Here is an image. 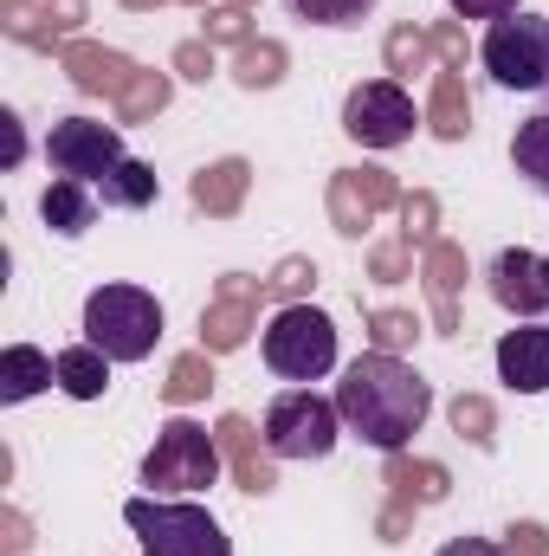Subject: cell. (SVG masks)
I'll return each instance as SVG.
<instances>
[{
    "label": "cell",
    "mask_w": 549,
    "mask_h": 556,
    "mask_svg": "<svg viewBox=\"0 0 549 556\" xmlns=\"http://www.w3.org/2000/svg\"><path fill=\"white\" fill-rule=\"evenodd\" d=\"M336 415L349 420V433H362L369 446L382 453H401L413 433L433 415V389L420 382V369L388 356V350H369L343 369L336 382Z\"/></svg>",
    "instance_id": "1"
},
{
    "label": "cell",
    "mask_w": 549,
    "mask_h": 556,
    "mask_svg": "<svg viewBox=\"0 0 549 556\" xmlns=\"http://www.w3.org/2000/svg\"><path fill=\"white\" fill-rule=\"evenodd\" d=\"M85 343H98L111 363H142L162 343V304L142 285H104L85 298Z\"/></svg>",
    "instance_id": "2"
},
{
    "label": "cell",
    "mask_w": 549,
    "mask_h": 556,
    "mask_svg": "<svg viewBox=\"0 0 549 556\" xmlns=\"http://www.w3.org/2000/svg\"><path fill=\"white\" fill-rule=\"evenodd\" d=\"M124 525L142 538V556H233L227 531L214 525V511H201L188 498L142 492V498L124 505Z\"/></svg>",
    "instance_id": "3"
},
{
    "label": "cell",
    "mask_w": 549,
    "mask_h": 556,
    "mask_svg": "<svg viewBox=\"0 0 549 556\" xmlns=\"http://www.w3.org/2000/svg\"><path fill=\"white\" fill-rule=\"evenodd\" d=\"M220 440L207 433V427H194V420H168L162 433H155V446H149V459H142V485L155 492V498H175V492H207L214 479H220Z\"/></svg>",
    "instance_id": "4"
},
{
    "label": "cell",
    "mask_w": 549,
    "mask_h": 556,
    "mask_svg": "<svg viewBox=\"0 0 549 556\" xmlns=\"http://www.w3.org/2000/svg\"><path fill=\"white\" fill-rule=\"evenodd\" d=\"M266 363L284 382H317L336 369V324L310 304H284L266 324Z\"/></svg>",
    "instance_id": "5"
},
{
    "label": "cell",
    "mask_w": 549,
    "mask_h": 556,
    "mask_svg": "<svg viewBox=\"0 0 549 556\" xmlns=\"http://www.w3.org/2000/svg\"><path fill=\"white\" fill-rule=\"evenodd\" d=\"M478 59H485V72L505 91H537V85H549V20H537V13L491 20Z\"/></svg>",
    "instance_id": "6"
},
{
    "label": "cell",
    "mask_w": 549,
    "mask_h": 556,
    "mask_svg": "<svg viewBox=\"0 0 549 556\" xmlns=\"http://www.w3.org/2000/svg\"><path fill=\"white\" fill-rule=\"evenodd\" d=\"M336 427H343L336 402H323L310 389H291V395H278L266 408V453H278V459H323L336 446Z\"/></svg>",
    "instance_id": "7"
},
{
    "label": "cell",
    "mask_w": 549,
    "mask_h": 556,
    "mask_svg": "<svg viewBox=\"0 0 549 556\" xmlns=\"http://www.w3.org/2000/svg\"><path fill=\"white\" fill-rule=\"evenodd\" d=\"M413 124H420V111H413V98L395 78H369L343 104V130L362 142V149H395V142L413 137Z\"/></svg>",
    "instance_id": "8"
},
{
    "label": "cell",
    "mask_w": 549,
    "mask_h": 556,
    "mask_svg": "<svg viewBox=\"0 0 549 556\" xmlns=\"http://www.w3.org/2000/svg\"><path fill=\"white\" fill-rule=\"evenodd\" d=\"M46 162H52L65 181H104V175L124 162V137H117V124L65 117V124H52V137H46Z\"/></svg>",
    "instance_id": "9"
},
{
    "label": "cell",
    "mask_w": 549,
    "mask_h": 556,
    "mask_svg": "<svg viewBox=\"0 0 549 556\" xmlns=\"http://www.w3.org/2000/svg\"><path fill=\"white\" fill-rule=\"evenodd\" d=\"M388 207H401V188H395L388 168H343L330 181V220L349 240H362L375 227V214H388Z\"/></svg>",
    "instance_id": "10"
},
{
    "label": "cell",
    "mask_w": 549,
    "mask_h": 556,
    "mask_svg": "<svg viewBox=\"0 0 549 556\" xmlns=\"http://www.w3.org/2000/svg\"><path fill=\"white\" fill-rule=\"evenodd\" d=\"M491 298H498L505 311H518V317L549 311V260L531 253V247L498 253V260H491Z\"/></svg>",
    "instance_id": "11"
},
{
    "label": "cell",
    "mask_w": 549,
    "mask_h": 556,
    "mask_svg": "<svg viewBox=\"0 0 549 556\" xmlns=\"http://www.w3.org/2000/svg\"><path fill=\"white\" fill-rule=\"evenodd\" d=\"M59 65H65V78H72L78 91H91V98H124V91L137 85V65H130L124 52L98 46V39H65V46H59Z\"/></svg>",
    "instance_id": "12"
},
{
    "label": "cell",
    "mask_w": 549,
    "mask_h": 556,
    "mask_svg": "<svg viewBox=\"0 0 549 556\" xmlns=\"http://www.w3.org/2000/svg\"><path fill=\"white\" fill-rule=\"evenodd\" d=\"M85 0H7L0 7V26L26 46H65L78 26H85Z\"/></svg>",
    "instance_id": "13"
},
{
    "label": "cell",
    "mask_w": 549,
    "mask_h": 556,
    "mask_svg": "<svg viewBox=\"0 0 549 556\" xmlns=\"http://www.w3.org/2000/svg\"><path fill=\"white\" fill-rule=\"evenodd\" d=\"M420 278H426V298H433V330L452 337L459 330V285H465V247L452 240H433L420 253Z\"/></svg>",
    "instance_id": "14"
},
{
    "label": "cell",
    "mask_w": 549,
    "mask_h": 556,
    "mask_svg": "<svg viewBox=\"0 0 549 556\" xmlns=\"http://www.w3.org/2000/svg\"><path fill=\"white\" fill-rule=\"evenodd\" d=\"M498 376H505L518 395H544L549 389V324L505 330V343H498Z\"/></svg>",
    "instance_id": "15"
},
{
    "label": "cell",
    "mask_w": 549,
    "mask_h": 556,
    "mask_svg": "<svg viewBox=\"0 0 549 556\" xmlns=\"http://www.w3.org/2000/svg\"><path fill=\"white\" fill-rule=\"evenodd\" d=\"M214 440H220V453L233 459V479H240V492H272L278 485V472H272V459L278 453H259V427L246 415H227L220 427H214Z\"/></svg>",
    "instance_id": "16"
},
{
    "label": "cell",
    "mask_w": 549,
    "mask_h": 556,
    "mask_svg": "<svg viewBox=\"0 0 549 556\" xmlns=\"http://www.w3.org/2000/svg\"><path fill=\"white\" fill-rule=\"evenodd\" d=\"M246 188H253V162L227 155V162H214V168H201V175H194V207H201V214H214V220H227V214H240Z\"/></svg>",
    "instance_id": "17"
},
{
    "label": "cell",
    "mask_w": 549,
    "mask_h": 556,
    "mask_svg": "<svg viewBox=\"0 0 549 556\" xmlns=\"http://www.w3.org/2000/svg\"><path fill=\"white\" fill-rule=\"evenodd\" d=\"M253 330H259V298H214L201 311V350H214V356L240 350Z\"/></svg>",
    "instance_id": "18"
},
{
    "label": "cell",
    "mask_w": 549,
    "mask_h": 556,
    "mask_svg": "<svg viewBox=\"0 0 549 556\" xmlns=\"http://www.w3.org/2000/svg\"><path fill=\"white\" fill-rule=\"evenodd\" d=\"M452 492V479H446V466L439 459H388V505H408V511H420V505H439Z\"/></svg>",
    "instance_id": "19"
},
{
    "label": "cell",
    "mask_w": 549,
    "mask_h": 556,
    "mask_svg": "<svg viewBox=\"0 0 549 556\" xmlns=\"http://www.w3.org/2000/svg\"><path fill=\"white\" fill-rule=\"evenodd\" d=\"M39 214H46V227H52V233L78 240V233L98 220V188H91V181H65V175H59V181L39 194Z\"/></svg>",
    "instance_id": "20"
},
{
    "label": "cell",
    "mask_w": 549,
    "mask_h": 556,
    "mask_svg": "<svg viewBox=\"0 0 549 556\" xmlns=\"http://www.w3.org/2000/svg\"><path fill=\"white\" fill-rule=\"evenodd\" d=\"M46 382H59V356H46V350H33V343H13V350L0 356V402H26V395H39Z\"/></svg>",
    "instance_id": "21"
},
{
    "label": "cell",
    "mask_w": 549,
    "mask_h": 556,
    "mask_svg": "<svg viewBox=\"0 0 549 556\" xmlns=\"http://www.w3.org/2000/svg\"><path fill=\"white\" fill-rule=\"evenodd\" d=\"M426 130H433L439 142H459L465 130H472V98H465V78H459V72H439V78H433Z\"/></svg>",
    "instance_id": "22"
},
{
    "label": "cell",
    "mask_w": 549,
    "mask_h": 556,
    "mask_svg": "<svg viewBox=\"0 0 549 556\" xmlns=\"http://www.w3.org/2000/svg\"><path fill=\"white\" fill-rule=\"evenodd\" d=\"M59 389L72 402H98L111 389V356L98 343H78V350H59Z\"/></svg>",
    "instance_id": "23"
},
{
    "label": "cell",
    "mask_w": 549,
    "mask_h": 556,
    "mask_svg": "<svg viewBox=\"0 0 549 556\" xmlns=\"http://www.w3.org/2000/svg\"><path fill=\"white\" fill-rule=\"evenodd\" d=\"M91 188H98V201H104V207H149L162 181H155V168H149V162H130V155H124V162H117L104 181H91Z\"/></svg>",
    "instance_id": "24"
},
{
    "label": "cell",
    "mask_w": 549,
    "mask_h": 556,
    "mask_svg": "<svg viewBox=\"0 0 549 556\" xmlns=\"http://www.w3.org/2000/svg\"><path fill=\"white\" fill-rule=\"evenodd\" d=\"M511 162H518V175H524L537 194H549V117H524V124H518Z\"/></svg>",
    "instance_id": "25"
},
{
    "label": "cell",
    "mask_w": 549,
    "mask_h": 556,
    "mask_svg": "<svg viewBox=\"0 0 549 556\" xmlns=\"http://www.w3.org/2000/svg\"><path fill=\"white\" fill-rule=\"evenodd\" d=\"M233 78H240L246 91H272L278 78H284V46H278V39H246V46L233 52Z\"/></svg>",
    "instance_id": "26"
},
{
    "label": "cell",
    "mask_w": 549,
    "mask_h": 556,
    "mask_svg": "<svg viewBox=\"0 0 549 556\" xmlns=\"http://www.w3.org/2000/svg\"><path fill=\"white\" fill-rule=\"evenodd\" d=\"M214 350H188V356H175L168 363V382H162V395L175 402V408H188V402H201L207 389H214V363H207Z\"/></svg>",
    "instance_id": "27"
},
{
    "label": "cell",
    "mask_w": 549,
    "mask_h": 556,
    "mask_svg": "<svg viewBox=\"0 0 549 556\" xmlns=\"http://www.w3.org/2000/svg\"><path fill=\"white\" fill-rule=\"evenodd\" d=\"M168 72H137V85L117 98V124H149V117H162L168 111Z\"/></svg>",
    "instance_id": "28"
},
{
    "label": "cell",
    "mask_w": 549,
    "mask_h": 556,
    "mask_svg": "<svg viewBox=\"0 0 549 556\" xmlns=\"http://www.w3.org/2000/svg\"><path fill=\"white\" fill-rule=\"evenodd\" d=\"M382 59H388V72H395V78L426 72V59H433V33H420V26H395V33L382 39Z\"/></svg>",
    "instance_id": "29"
},
{
    "label": "cell",
    "mask_w": 549,
    "mask_h": 556,
    "mask_svg": "<svg viewBox=\"0 0 549 556\" xmlns=\"http://www.w3.org/2000/svg\"><path fill=\"white\" fill-rule=\"evenodd\" d=\"M433 227H439V201H433L426 188H413V194H401V240H408V247H420V253H426V247L439 240Z\"/></svg>",
    "instance_id": "30"
},
{
    "label": "cell",
    "mask_w": 549,
    "mask_h": 556,
    "mask_svg": "<svg viewBox=\"0 0 549 556\" xmlns=\"http://www.w3.org/2000/svg\"><path fill=\"white\" fill-rule=\"evenodd\" d=\"M284 7L310 26H356V20L375 13V0H284Z\"/></svg>",
    "instance_id": "31"
},
{
    "label": "cell",
    "mask_w": 549,
    "mask_h": 556,
    "mask_svg": "<svg viewBox=\"0 0 549 556\" xmlns=\"http://www.w3.org/2000/svg\"><path fill=\"white\" fill-rule=\"evenodd\" d=\"M413 337H420V324H413V311H369V343L375 350H388V356H401Z\"/></svg>",
    "instance_id": "32"
},
{
    "label": "cell",
    "mask_w": 549,
    "mask_h": 556,
    "mask_svg": "<svg viewBox=\"0 0 549 556\" xmlns=\"http://www.w3.org/2000/svg\"><path fill=\"white\" fill-rule=\"evenodd\" d=\"M452 433H465L472 446H491V433H498L491 402H485V395H459V402H452Z\"/></svg>",
    "instance_id": "33"
},
{
    "label": "cell",
    "mask_w": 549,
    "mask_h": 556,
    "mask_svg": "<svg viewBox=\"0 0 549 556\" xmlns=\"http://www.w3.org/2000/svg\"><path fill=\"white\" fill-rule=\"evenodd\" d=\"M369 278H382V285H401V278H413V247L395 233V240H382L375 253H369Z\"/></svg>",
    "instance_id": "34"
},
{
    "label": "cell",
    "mask_w": 549,
    "mask_h": 556,
    "mask_svg": "<svg viewBox=\"0 0 549 556\" xmlns=\"http://www.w3.org/2000/svg\"><path fill=\"white\" fill-rule=\"evenodd\" d=\"M310 285H317V266H310V260H284V266L266 278V291H272V298H284V304H297Z\"/></svg>",
    "instance_id": "35"
},
{
    "label": "cell",
    "mask_w": 549,
    "mask_h": 556,
    "mask_svg": "<svg viewBox=\"0 0 549 556\" xmlns=\"http://www.w3.org/2000/svg\"><path fill=\"white\" fill-rule=\"evenodd\" d=\"M201 39H214V46H246V39H253V26H246V7H214Z\"/></svg>",
    "instance_id": "36"
},
{
    "label": "cell",
    "mask_w": 549,
    "mask_h": 556,
    "mask_svg": "<svg viewBox=\"0 0 549 556\" xmlns=\"http://www.w3.org/2000/svg\"><path fill=\"white\" fill-rule=\"evenodd\" d=\"M175 72L194 78V85H207L214 78V39H181L175 46Z\"/></svg>",
    "instance_id": "37"
},
{
    "label": "cell",
    "mask_w": 549,
    "mask_h": 556,
    "mask_svg": "<svg viewBox=\"0 0 549 556\" xmlns=\"http://www.w3.org/2000/svg\"><path fill=\"white\" fill-rule=\"evenodd\" d=\"M433 59H439L446 72H465V26H459V20H439V26H433Z\"/></svg>",
    "instance_id": "38"
},
{
    "label": "cell",
    "mask_w": 549,
    "mask_h": 556,
    "mask_svg": "<svg viewBox=\"0 0 549 556\" xmlns=\"http://www.w3.org/2000/svg\"><path fill=\"white\" fill-rule=\"evenodd\" d=\"M505 556H549V531L544 525H511L505 531Z\"/></svg>",
    "instance_id": "39"
},
{
    "label": "cell",
    "mask_w": 549,
    "mask_h": 556,
    "mask_svg": "<svg viewBox=\"0 0 549 556\" xmlns=\"http://www.w3.org/2000/svg\"><path fill=\"white\" fill-rule=\"evenodd\" d=\"M452 13L459 20H511V13H524L518 0H452Z\"/></svg>",
    "instance_id": "40"
},
{
    "label": "cell",
    "mask_w": 549,
    "mask_h": 556,
    "mask_svg": "<svg viewBox=\"0 0 549 556\" xmlns=\"http://www.w3.org/2000/svg\"><path fill=\"white\" fill-rule=\"evenodd\" d=\"M20 155H26L20 117H13V111H0V168H20Z\"/></svg>",
    "instance_id": "41"
},
{
    "label": "cell",
    "mask_w": 549,
    "mask_h": 556,
    "mask_svg": "<svg viewBox=\"0 0 549 556\" xmlns=\"http://www.w3.org/2000/svg\"><path fill=\"white\" fill-rule=\"evenodd\" d=\"M266 291V278H246V273H227L214 285V298H259Z\"/></svg>",
    "instance_id": "42"
},
{
    "label": "cell",
    "mask_w": 549,
    "mask_h": 556,
    "mask_svg": "<svg viewBox=\"0 0 549 556\" xmlns=\"http://www.w3.org/2000/svg\"><path fill=\"white\" fill-rule=\"evenodd\" d=\"M408 525H413L408 505H388V511H382V544H401V538H408Z\"/></svg>",
    "instance_id": "43"
},
{
    "label": "cell",
    "mask_w": 549,
    "mask_h": 556,
    "mask_svg": "<svg viewBox=\"0 0 549 556\" xmlns=\"http://www.w3.org/2000/svg\"><path fill=\"white\" fill-rule=\"evenodd\" d=\"M26 544H33V538H26V518L7 511V556H26Z\"/></svg>",
    "instance_id": "44"
},
{
    "label": "cell",
    "mask_w": 549,
    "mask_h": 556,
    "mask_svg": "<svg viewBox=\"0 0 549 556\" xmlns=\"http://www.w3.org/2000/svg\"><path fill=\"white\" fill-rule=\"evenodd\" d=\"M439 556H505L498 544H478V538H459V544H446Z\"/></svg>",
    "instance_id": "45"
},
{
    "label": "cell",
    "mask_w": 549,
    "mask_h": 556,
    "mask_svg": "<svg viewBox=\"0 0 549 556\" xmlns=\"http://www.w3.org/2000/svg\"><path fill=\"white\" fill-rule=\"evenodd\" d=\"M124 7H130V13H149V7H162V0H124Z\"/></svg>",
    "instance_id": "46"
},
{
    "label": "cell",
    "mask_w": 549,
    "mask_h": 556,
    "mask_svg": "<svg viewBox=\"0 0 549 556\" xmlns=\"http://www.w3.org/2000/svg\"><path fill=\"white\" fill-rule=\"evenodd\" d=\"M227 7H259V0H227Z\"/></svg>",
    "instance_id": "47"
},
{
    "label": "cell",
    "mask_w": 549,
    "mask_h": 556,
    "mask_svg": "<svg viewBox=\"0 0 549 556\" xmlns=\"http://www.w3.org/2000/svg\"><path fill=\"white\" fill-rule=\"evenodd\" d=\"M188 7H207V0H188Z\"/></svg>",
    "instance_id": "48"
},
{
    "label": "cell",
    "mask_w": 549,
    "mask_h": 556,
    "mask_svg": "<svg viewBox=\"0 0 549 556\" xmlns=\"http://www.w3.org/2000/svg\"><path fill=\"white\" fill-rule=\"evenodd\" d=\"M544 91H549V85H544Z\"/></svg>",
    "instance_id": "49"
}]
</instances>
